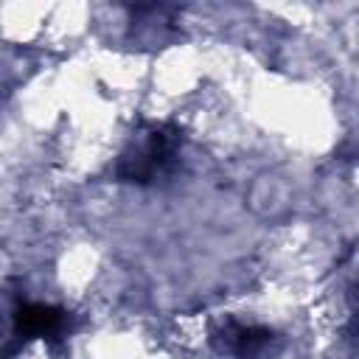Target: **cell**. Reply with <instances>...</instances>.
I'll return each mask as SVG.
<instances>
[{"label":"cell","instance_id":"obj_1","mask_svg":"<svg viewBox=\"0 0 359 359\" xmlns=\"http://www.w3.org/2000/svg\"><path fill=\"white\" fill-rule=\"evenodd\" d=\"M177 151H180V135L163 123H154V126H149V132L132 137V143L121 154L115 171L126 182L149 185L171 171Z\"/></svg>","mask_w":359,"mask_h":359},{"label":"cell","instance_id":"obj_2","mask_svg":"<svg viewBox=\"0 0 359 359\" xmlns=\"http://www.w3.org/2000/svg\"><path fill=\"white\" fill-rule=\"evenodd\" d=\"M65 325H67V314L45 303H22L14 311V334L22 339H31V337L53 339L65 334Z\"/></svg>","mask_w":359,"mask_h":359},{"label":"cell","instance_id":"obj_3","mask_svg":"<svg viewBox=\"0 0 359 359\" xmlns=\"http://www.w3.org/2000/svg\"><path fill=\"white\" fill-rule=\"evenodd\" d=\"M269 331L266 328H258V325H238V323H230L224 328V348L230 353H236L238 359H252L266 342H269Z\"/></svg>","mask_w":359,"mask_h":359}]
</instances>
